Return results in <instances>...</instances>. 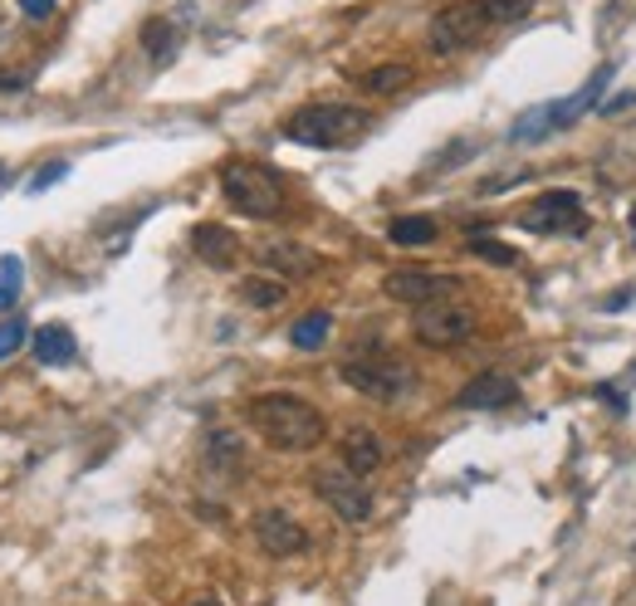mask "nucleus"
Returning <instances> with one entry per match:
<instances>
[{"label":"nucleus","instance_id":"nucleus-26","mask_svg":"<svg viewBox=\"0 0 636 606\" xmlns=\"http://www.w3.org/2000/svg\"><path fill=\"white\" fill-rule=\"evenodd\" d=\"M20 342H25V323H20V318H6V323H0V362H6Z\"/></svg>","mask_w":636,"mask_h":606},{"label":"nucleus","instance_id":"nucleus-10","mask_svg":"<svg viewBox=\"0 0 636 606\" xmlns=\"http://www.w3.org/2000/svg\"><path fill=\"white\" fill-rule=\"evenodd\" d=\"M412 333H416V342L441 348V352L460 348V342L475 333V313H470V308H460V304H426L422 313H416Z\"/></svg>","mask_w":636,"mask_h":606},{"label":"nucleus","instance_id":"nucleus-24","mask_svg":"<svg viewBox=\"0 0 636 606\" xmlns=\"http://www.w3.org/2000/svg\"><path fill=\"white\" fill-rule=\"evenodd\" d=\"M529 6H533V0H480V10H485L490 25H515V20L529 15Z\"/></svg>","mask_w":636,"mask_h":606},{"label":"nucleus","instance_id":"nucleus-29","mask_svg":"<svg viewBox=\"0 0 636 606\" xmlns=\"http://www.w3.org/2000/svg\"><path fill=\"white\" fill-rule=\"evenodd\" d=\"M632 103H636V94H622V98H607V103H602V118H617V113H622V108H632Z\"/></svg>","mask_w":636,"mask_h":606},{"label":"nucleus","instance_id":"nucleus-16","mask_svg":"<svg viewBox=\"0 0 636 606\" xmlns=\"http://www.w3.org/2000/svg\"><path fill=\"white\" fill-rule=\"evenodd\" d=\"M343 465H348L353 475H362V479L378 470V465H382V440H378V430H368V426L343 430Z\"/></svg>","mask_w":636,"mask_h":606},{"label":"nucleus","instance_id":"nucleus-27","mask_svg":"<svg viewBox=\"0 0 636 606\" xmlns=\"http://www.w3.org/2000/svg\"><path fill=\"white\" fill-rule=\"evenodd\" d=\"M64 177H70V167H64V162H50V167H40V171H35V181H30V196H40L44 187H54V181H64Z\"/></svg>","mask_w":636,"mask_h":606},{"label":"nucleus","instance_id":"nucleus-22","mask_svg":"<svg viewBox=\"0 0 636 606\" xmlns=\"http://www.w3.org/2000/svg\"><path fill=\"white\" fill-rule=\"evenodd\" d=\"M20 289H25V265L15 255H6L0 259V308H15Z\"/></svg>","mask_w":636,"mask_h":606},{"label":"nucleus","instance_id":"nucleus-1","mask_svg":"<svg viewBox=\"0 0 636 606\" xmlns=\"http://www.w3.org/2000/svg\"><path fill=\"white\" fill-rule=\"evenodd\" d=\"M245 421L259 430V440H265L269 450H284V455H304V450H314V445H324V436H328L324 411L299 402V396H289V392L255 396V402L245 406Z\"/></svg>","mask_w":636,"mask_h":606},{"label":"nucleus","instance_id":"nucleus-25","mask_svg":"<svg viewBox=\"0 0 636 606\" xmlns=\"http://www.w3.org/2000/svg\"><path fill=\"white\" fill-rule=\"evenodd\" d=\"M241 294H245V304H255V308H275L284 299V284L279 279H245Z\"/></svg>","mask_w":636,"mask_h":606},{"label":"nucleus","instance_id":"nucleus-5","mask_svg":"<svg viewBox=\"0 0 636 606\" xmlns=\"http://www.w3.org/2000/svg\"><path fill=\"white\" fill-rule=\"evenodd\" d=\"M485 30H490V20H485L480 0H456V6H446V10L431 15L426 44H431V54L446 60V54H460V50H470V44H480Z\"/></svg>","mask_w":636,"mask_h":606},{"label":"nucleus","instance_id":"nucleus-18","mask_svg":"<svg viewBox=\"0 0 636 606\" xmlns=\"http://www.w3.org/2000/svg\"><path fill=\"white\" fill-rule=\"evenodd\" d=\"M406 84H412V68H406V64H378V68H368V74L358 78V88H362V94H372V98L402 94Z\"/></svg>","mask_w":636,"mask_h":606},{"label":"nucleus","instance_id":"nucleus-9","mask_svg":"<svg viewBox=\"0 0 636 606\" xmlns=\"http://www.w3.org/2000/svg\"><path fill=\"white\" fill-rule=\"evenodd\" d=\"M343 382L353 392L372 396V402H396V396L412 386V372L392 358H348L343 362Z\"/></svg>","mask_w":636,"mask_h":606},{"label":"nucleus","instance_id":"nucleus-17","mask_svg":"<svg viewBox=\"0 0 636 606\" xmlns=\"http://www.w3.org/2000/svg\"><path fill=\"white\" fill-rule=\"evenodd\" d=\"M206 465L215 475H241L245 470V440L241 430H211L206 436Z\"/></svg>","mask_w":636,"mask_h":606},{"label":"nucleus","instance_id":"nucleus-7","mask_svg":"<svg viewBox=\"0 0 636 606\" xmlns=\"http://www.w3.org/2000/svg\"><path fill=\"white\" fill-rule=\"evenodd\" d=\"M583 225L587 215L577 191H543V196H533L519 211V231H533V235H577Z\"/></svg>","mask_w":636,"mask_h":606},{"label":"nucleus","instance_id":"nucleus-23","mask_svg":"<svg viewBox=\"0 0 636 606\" xmlns=\"http://www.w3.org/2000/svg\"><path fill=\"white\" fill-rule=\"evenodd\" d=\"M470 255H480V259H490V265H519V249L515 245H505V240H490V235H470Z\"/></svg>","mask_w":636,"mask_h":606},{"label":"nucleus","instance_id":"nucleus-3","mask_svg":"<svg viewBox=\"0 0 636 606\" xmlns=\"http://www.w3.org/2000/svg\"><path fill=\"white\" fill-rule=\"evenodd\" d=\"M221 191H225V201H231L235 211L250 215V221H275V215L284 211L279 177L269 167H259V162H225L221 167Z\"/></svg>","mask_w":636,"mask_h":606},{"label":"nucleus","instance_id":"nucleus-6","mask_svg":"<svg viewBox=\"0 0 636 606\" xmlns=\"http://www.w3.org/2000/svg\"><path fill=\"white\" fill-rule=\"evenodd\" d=\"M314 495L324 499V504L333 509L343 523H368L372 519V489H368V479L353 475L348 465H324V470H314Z\"/></svg>","mask_w":636,"mask_h":606},{"label":"nucleus","instance_id":"nucleus-11","mask_svg":"<svg viewBox=\"0 0 636 606\" xmlns=\"http://www.w3.org/2000/svg\"><path fill=\"white\" fill-rule=\"evenodd\" d=\"M255 543L265 547L269 557H299V553H309V529H304L289 509L269 504L255 513Z\"/></svg>","mask_w":636,"mask_h":606},{"label":"nucleus","instance_id":"nucleus-31","mask_svg":"<svg viewBox=\"0 0 636 606\" xmlns=\"http://www.w3.org/2000/svg\"><path fill=\"white\" fill-rule=\"evenodd\" d=\"M191 606H221V602H211V597H201V602H191Z\"/></svg>","mask_w":636,"mask_h":606},{"label":"nucleus","instance_id":"nucleus-20","mask_svg":"<svg viewBox=\"0 0 636 606\" xmlns=\"http://www.w3.org/2000/svg\"><path fill=\"white\" fill-rule=\"evenodd\" d=\"M328 333H333V313H324V308H314L309 318H299V323L289 328V342L294 348H304V352H314V348H324Z\"/></svg>","mask_w":636,"mask_h":606},{"label":"nucleus","instance_id":"nucleus-30","mask_svg":"<svg viewBox=\"0 0 636 606\" xmlns=\"http://www.w3.org/2000/svg\"><path fill=\"white\" fill-rule=\"evenodd\" d=\"M6 181H10V167H6V162H0V187H6Z\"/></svg>","mask_w":636,"mask_h":606},{"label":"nucleus","instance_id":"nucleus-12","mask_svg":"<svg viewBox=\"0 0 636 606\" xmlns=\"http://www.w3.org/2000/svg\"><path fill=\"white\" fill-rule=\"evenodd\" d=\"M255 259H259V265H265L269 274H279V279H314L318 265H324V259H318L309 245H299V240H289V235L259 240Z\"/></svg>","mask_w":636,"mask_h":606},{"label":"nucleus","instance_id":"nucleus-15","mask_svg":"<svg viewBox=\"0 0 636 606\" xmlns=\"http://www.w3.org/2000/svg\"><path fill=\"white\" fill-rule=\"evenodd\" d=\"M30 352H35L44 368H70L78 358V342L64 323H44V328H35V338H30Z\"/></svg>","mask_w":636,"mask_h":606},{"label":"nucleus","instance_id":"nucleus-19","mask_svg":"<svg viewBox=\"0 0 636 606\" xmlns=\"http://www.w3.org/2000/svg\"><path fill=\"white\" fill-rule=\"evenodd\" d=\"M388 240L392 245H406V249L431 245V240H436V221H431V215H396L388 225Z\"/></svg>","mask_w":636,"mask_h":606},{"label":"nucleus","instance_id":"nucleus-14","mask_svg":"<svg viewBox=\"0 0 636 606\" xmlns=\"http://www.w3.org/2000/svg\"><path fill=\"white\" fill-rule=\"evenodd\" d=\"M191 249H197L211 269H231L235 259H241V240L225 231V225H197V231H191Z\"/></svg>","mask_w":636,"mask_h":606},{"label":"nucleus","instance_id":"nucleus-21","mask_svg":"<svg viewBox=\"0 0 636 606\" xmlns=\"http://www.w3.org/2000/svg\"><path fill=\"white\" fill-rule=\"evenodd\" d=\"M142 50L152 64H167L177 54V25L172 20H147L142 25Z\"/></svg>","mask_w":636,"mask_h":606},{"label":"nucleus","instance_id":"nucleus-28","mask_svg":"<svg viewBox=\"0 0 636 606\" xmlns=\"http://www.w3.org/2000/svg\"><path fill=\"white\" fill-rule=\"evenodd\" d=\"M54 6H60V0H20V10H25L30 20H50Z\"/></svg>","mask_w":636,"mask_h":606},{"label":"nucleus","instance_id":"nucleus-4","mask_svg":"<svg viewBox=\"0 0 636 606\" xmlns=\"http://www.w3.org/2000/svg\"><path fill=\"white\" fill-rule=\"evenodd\" d=\"M607 78H612V68H597L593 78L583 84V94H573V98H559V103H549V108H533L524 113V118L515 123V142H533V137H549V132H559V128H573L577 118H583L587 108L602 98V88H607Z\"/></svg>","mask_w":636,"mask_h":606},{"label":"nucleus","instance_id":"nucleus-2","mask_svg":"<svg viewBox=\"0 0 636 606\" xmlns=\"http://www.w3.org/2000/svg\"><path fill=\"white\" fill-rule=\"evenodd\" d=\"M368 108H353V103H309L284 118V137L299 147H353L368 137Z\"/></svg>","mask_w":636,"mask_h":606},{"label":"nucleus","instance_id":"nucleus-8","mask_svg":"<svg viewBox=\"0 0 636 606\" xmlns=\"http://www.w3.org/2000/svg\"><path fill=\"white\" fill-rule=\"evenodd\" d=\"M388 299L396 304H412V308H426V304H446L451 294L460 289L456 274H441V269H422V265H402L382 279Z\"/></svg>","mask_w":636,"mask_h":606},{"label":"nucleus","instance_id":"nucleus-13","mask_svg":"<svg viewBox=\"0 0 636 606\" xmlns=\"http://www.w3.org/2000/svg\"><path fill=\"white\" fill-rule=\"evenodd\" d=\"M515 402H519V382L505 376V372L470 376V382L460 386V396H456V406H465V411H499V406H515Z\"/></svg>","mask_w":636,"mask_h":606}]
</instances>
